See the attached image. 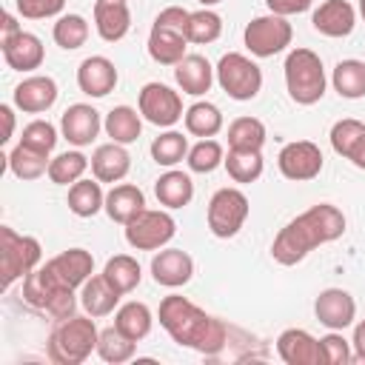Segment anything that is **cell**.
I'll return each mask as SVG.
<instances>
[{"label": "cell", "instance_id": "obj_16", "mask_svg": "<svg viewBox=\"0 0 365 365\" xmlns=\"http://www.w3.org/2000/svg\"><path fill=\"white\" fill-rule=\"evenodd\" d=\"M100 128H103L100 111H97L94 106H88V103H74V106H68V108L63 111V117H60V131H63V137H66L71 145H77V148L91 145V143L97 140Z\"/></svg>", "mask_w": 365, "mask_h": 365}, {"label": "cell", "instance_id": "obj_7", "mask_svg": "<svg viewBox=\"0 0 365 365\" xmlns=\"http://www.w3.org/2000/svg\"><path fill=\"white\" fill-rule=\"evenodd\" d=\"M43 259V248L34 237L17 234L9 225H0V274L3 291H9L17 279H26Z\"/></svg>", "mask_w": 365, "mask_h": 365}, {"label": "cell", "instance_id": "obj_26", "mask_svg": "<svg viewBox=\"0 0 365 365\" xmlns=\"http://www.w3.org/2000/svg\"><path fill=\"white\" fill-rule=\"evenodd\" d=\"M120 291L103 277V274H91L86 282H83V288H80V305H83V311L88 314V317H108L114 308H117V302H120Z\"/></svg>", "mask_w": 365, "mask_h": 365}, {"label": "cell", "instance_id": "obj_14", "mask_svg": "<svg viewBox=\"0 0 365 365\" xmlns=\"http://www.w3.org/2000/svg\"><path fill=\"white\" fill-rule=\"evenodd\" d=\"M314 314L328 331H345L356 319V302L345 288H325L314 299Z\"/></svg>", "mask_w": 365, "mask_h": 365}, {"label": "cell", "instance_id": "obj_29", "mask_svg": "<svg viewBox=\"0 0 365 365\" xmlns=\"http://www.w3.org/2000/svg\"><path fill=\"white\" fill-rule=\"evenodd\" d=\"M151 325H154L151 308H148L145 302H137V299L120 305L117 314H114V328L123 331V334H125L128 339H134V342L145 339V336L151 334Z\"/></svg>", "mask_w": 365, "mask_h": 365}, {"label": "cell", "instance_id": "obj_3", "mask_svg": "<svg viewBox=\"0 0 365 365\" xmlns=\"http://www.w3.org/2000/svg\"><path fill=\"white\" fill-rule=\"evenodd\" d=\"M97 339H100V331L94 325V317H68V319H60L51 334H48V359L54 365H80L91 356V351H97Z\"/></svg>", "mask_w": 365, "mask_h": 365}, {"label": "cell", "instance_id": "obj_47", "mask_svg": "<svg viewBox=\"0 0 365 365\" xmlns=\"http://www.w3.org/2000/svg\"><path fill=\"white\" fill-rule=\"evenodd\" d=\"M14 6L26 20H46L57 17L66 9V0H14Z\"/></svg>", "mask_w": 365, "mask_h": 365}, {"label": "cell", "instance_id": "obj_17", "mask_svg": "<svg viewBox=\"0 0 365 365\" xmlns=\"http://www.w3.org/2000/svg\"><path fill=\"white\" fill-rule=\"evenodd\" d=\"M151 277L163 288H180L194 277V259L182 248H160L151 257Z\"/></svg>", "mask_w": 365, "mask_h": 365}, {"label": "cell", "instance_id": "obj_42", "mask_svg": "<svg viewBox=\"0 0 365 365\" xmlns=\"http://www.w3.org/2000/svg\"><path fill=\"white\" fill-rule=\"evenodd\" d=\"M188 137H182L180 131H163L160 137L151 140V157L157 165L174 168L177 163H182L188 157Z\"/></svg>", "mask_w": 365, "mask_h": 365}, {"label": "cell", "instance_id": "obj_12", "mask_svg": "<svg viewBox=\"0 0 365 365\" xmlns=\"http://www.w3.org/2000/svg\"><path fill=\"white\" fill-rule=\"evenodd\" d=\"M140 114L143 120H148L151 125H160V128H171L177 120H182V97L180 91H174L171 86L165 83H145L140 88Z\"/></svg>", "mask_w": 365, "mask_h": 365}, {"label": "cell", "instance_id": "obj_6", "mask_svg": "<svg viewBox=\"0 0 365 365\" xmlns=\"http://www.w3.org/2000/svg\"><path fill=\"white\" fill-rule=\"evenodd\" d=\"M188 11L182 6H168L154 17L151 34H148V57L160 66H177L188 51L185 37Z\"/></svg>", "mask_w": 365, "mask_h": 365}, {"label": "cell", "instance_id": "obj_8", "mask_svg": "<svg viewBox=\"0 0 365 365\" xmlns=\"http://www.w3.org/2000/svg\"><path fill=\"white\" fill-rule=\"evenodd\" d=\"M214 74H217L220 88L231 100H237V103L254 100L259 94V88H262V68L251 57H245L240 51L222 54L220 63H217V68H214Z\"/></svg>", "mask_w": 365, "mask_h": 365}, {"label": "cell", "instance_id": "obj_50", "mask_svg": "<svg viewBox=\"0 0 365 365\" xmlns=\"http://www.w3.org/2000/svg\"><path fill=\"white\" fill-rule=\"evenodd\" d=\"M20 31H23V29L17 26L14 14H11V11H6V14H3V23H0V46H3V43H9L11 37H17Z\"/></svg>", "mask_w": 365, "mask_h": 365}, {"label": "cell", "instance_id": "obj_21", "mask_svg": "<svg viewBox=\"0 0 365 365\" xmlns=\"http://www.w3.org/2000/svg\"><path fill=\"white\" fill-rule=\"evenodd\" d=\"M46 268H48L63 285H68V288L77 291V288H83V282L94 274V257H91V251H86V248H68V251L51 257V259L46 262Z\"/></svg>", "mask_w": 365, "mask_h": 365}, {"label": "cell", "instance_id": "obj_49", "mask_svg": "<svg viewBox=\"0 0 365 365\" xmlns=\"http://www.w3.org/2000/svg\"><path fill=\"white\" fill-rule=\"evenodd\" d=\"M351 348H354V362H365V319L354 325Z\"/></svg>", "mask_w": 365, "mask_h": 365}, {"label": "cell", "instance_id": "obj_11", "mask_svg": "<svg viewBox=\"0 0 365 365\" xmlns=\"http://www.w3.org/2000/svg\"><path fill=\"white\" fill-rule=\"evenodd\" d=\"M174 234H177L174 217L160 208H143L134 220L125 222V242L137 251H157L168 245Z\"/></svg>", "mask_w": 365, "mask_h": 365}, {"label": "cell", "instance_id": "obj_27", "mask_svg": "<svg viewBox=\"0 0 365 365\" xmlns=\"http://www.w3.org/2000/svg\"><path fill=\"white\" fill-rule=\"evenodd\" d=\"M143 208H145V194L134 182H117L106 194V214L114 222H120V225H125L128 220H134Z\"/></svg>", "mask_w": 365, "mask_h": 365}, {"label": "cell", "instance_id": "obj_9", "mask_svg": "<svg viewBox=\"0 0 365 365\" xmlns=\"http://www.w3.org/2000/svg\"><path fill=\"white\" fill-rule=\"evenodd\" d=\"M248 197L240 188H217L208 200V231L220 240H231L240 234V228L248 220Z\"/></svg>", "mask_w": 365, "mask_h": 365}, {"label": "cell", "instance_id": "obj_10", "mask_svg": "<svg viewBox=\"0 0 365 365\" xmlns=\"http://www.w3.org/2000/svg\"><path fill=\"white\" fill-rule=\"evenodd\" d=\"M291 37H294V29L288 23V17L282 14H259L254 17L245 31H242V40H245V48L254 54V57H274L279 51H285L291 46Z\"/></svg>", "mask_w": 365, "mask_h": 365}, {"label": "cell", "instance_id": "obj_22", "mask_svg": "<svg viewBox=\"0 0 365 365\" xmlns=\"http://www.w3.org/2000/svg\"><path fill=\"white\" fill-rule=\"evenodd\" d=\"M174 80H177V86H180L182 94L202 97L205 91H211L217 74H214V66L202 54H185L174 66Z\"/></svg>", "mask_w": 365, "mask_h": 365}, {"label": "cell", "instance_id": "obj_52", "mask_svg": "<svg viewBox=\"0 0 365 365\" xmlns=\"http://www.w3.org/2000/svg\"><path fill=\"white\" fill-rule=\"evenodd\" d=\"M348 160H351L356 168H362V171H365V137L354 145V151H351V157H348Z\"/></svg>", "mask_w": 365, "mask_h": 365}, {"label": "cell", "instance_id": "obj_5", "mask_svg": "<svg viewBox=\"0 0 365 365\" xmlns=\"http://www.w3.org/2000/svg\"><path fill=\"white\" fill-rule=\"evenodd\" d=\"M23 302L40 314H48L51 319H68L77 311V297L74 288L63 285L46 265H37L26 279H23Z\"/></svg>", "mask_w": 365, "mask_h": 365}, {"label": "cell", "instance_id": "obj_34", "mask_svg": "<svg viewBox=\"0 0 365 365\" xmlns=\"http://www.w3.org/2000/svg\"><path fill=\"white\" fill-rule=\"evenodd\" d=\"M265 145V123L257 117H237L228 125V148L237 151H262Z\"/></svg>", "mask_w": 365, "mask_h": 365}, {"label": "cell", "instance_id": "obj_32", "mask_svg": "<svg viewBox=\"0 0 365 365\" xmlns=\"http://www.w3.org/2000/svg\"><path fill=\"white\" fill-rule=\"evenodd\" d=\"M106 134L114 140V143H134L143 131V114H137V108L131 106H114L108 114H106V123H103Z\"/></svg>", "mask_w": 365, "mask_h": 365}, {"label": "cell", "instance_id": "obj_53", "mask_svg": "<svg viewBox=\"0 0 365 365\" xmlns=\"http://www.w3.org/2000/svg\"><path fill=\"white\" fill-rule=\"evenodd\" d=\"M197 3H200V6H202V9H211V6H217V3H220V0H197Z\"/></svg>", "mask_w": 365, "mask_h": 365}, {"label": "cell", "instance_id": "obj_46", "mask_svg": "<svg viewBox=\"0 0 365 365\" xmlns=\"http://www.w3.org/2000/svg\"><path fill=\"white\" fill-rule=\"evenodd\" d=\"M319 348H322V362L325 365H348V362H354V348L342 336V331H328L325 336H319Z\"/></svg>", "mask_w": 365, "mask_h": 365}, {"label": "cell", "instance_id": "obj_43", "mask_svg": "<svg viewBox=\"0 0 365 365\" xmlns=\"http://www.w3.org/2000/svg\"><path fill=\"white\" fill-rule=\"evenodd\" d=\"M222 160H225V151H222V145L217 143V140H200L197 145H191L188 148V157H185V163H188V168L194 171V174H211L214 168H220L222 165Z\"/></svg>", "mask_w": 365, "mask_h": 365}, {"label": "cell", "instance_id": "obj_48", "mask_svg": "<svg viewBox=\"0 0 365 365\" xmlns=\"http://www.w3.org/2000/svg\"><path fill=\"white\" fill-rule=\"evenodd\" d=\"M268 11L271 14H282V17H291V14H302L314 6V0H265Z\"/></svg>", "mask_w": 365, "mask_h": 365}, {"label": "cell", "instance_id": "obj_31", "mask_svg": "<svg viewBox=\"0 0 365 365\" xmlns=\"http://www.w3.org/2000/svg\"><path fill=\"white\" fill-rule=\"evenodd\" d=\"M106 208V194L100 180H77L74 185H68V211L74 217H94L97 211Z\"/></svg>", "mask_w": 365, "mask_h": 365}, {"label": "cell", "instance_id": "obj_45", "mask_svg": "<svg viewBox=\"0 0 365 365\" xmlns=\"http://www.w3.org/2000/svg\"><path fill=\"white\" fill-rule=\"evenodd\" d=\"M20 143L40 151V154H51L54 145H57V128L48 123V120H31L23 134H20Z\"/></svg>", "mask_w": 365, "mask_h": 365}, {"label": "cell", "instance_id": "obj_33", "mask_svg": "<svg viewBox=\"0 0 365 365\" xmlns=\"http://www.w3.org/2000/svg\"><path fill=\"white\" fill-rule=\"evenodd\" d=\"M334 91L345 100L365 97V63L362 60H339L331 74Z\"/></svg>", "mask_w": 365, "mask_h": 365}, {"label": "cell", "instance_id": "obj_38", "mask_svg": "<svg viewBox=\"0 0 365 365\" xmlns=\"http://www.w3.org/2000/svg\"><path fill=\"white\" fill-rule=\"evenodd\" d=\"M222 165H225L228 177H231L234 182H242V185L259 180V177H262V168H265L262 151H237V148H228Z\"/></svg>", "mask_w": 365, "mask_h": 365}, {"label": "cell", "instance_id": "obj_4", "mask_svg": "<svg viewBox=\"0 0 365 365\" xmlns=\"http://www.w3.org/2000/svg\"><path fill=\"white\" fill-rule=\"evenodd\" d=\"M285 88H288V97L297 103V106H314L325 97V66H322V57L311 48H291L288 57H285Z\"/></svg>", "mask_w": 365, "mask_h": 365}, {"label": "cell", "instance_id": "obj_28", "mask_svg": "<svg viewBox=\"0 0 365 365\" xmlns=\"http://www.w3.org/2000/svg\"><path fill=\"white\" fill-rule=\"evenodd\" d=\"M154 194H157L160 205H165V208H185L191 202V197H194V182H191V177L185 171L168 168L154 182Z\"/></svg>", "mask_w": 365, "mask_h": 365}, {"label": "cell", "instance_id": "obj_54", "mask_svg": "<svg viewBox=\"0 0 365 365\" xmlns=\"http://www.w3.org/2000/svg\"><path fill=\"white\" fill-rule=\"evenodd\" d=\"M359 14H362V20H365V0H359Z\"/></svg>", "mask_w": 365, "mask_h": 365}, {"label": "cell", "instance_id": "obj_30", "mask_svg": "<svg viewBox=\"0 0 365 365\" xmlns=\"http://www.w3.org/2000/svg\"><path fill=\"white\" fill-rule=\"evenodd\" d=\"M182 120H185V131L191 137H200V140L217 137L222 131V111L208 100H200V103L188 106Z\"/></svg>", "mask_w": 365, "mask_h": 365}, {"label": "cell", "instance_id": "obj_23", "mask_svg": "<svg viewBox=\"0 0 365 365\" xmlns=\"http://www.w3.org/2000/svg\"><path fill=\"white\" fill-rule=\"evenodd\" d=\"M94 29L106 43H117L131 29V9L125 0H94Z\"/></svg>", "mask_w": 365, "mask_h": 365}, {"label": "cell", "instance_id": "obj_37", "mask_svg": "<svg viewBox=\"0 0 365 365\" xmlns=\"http://www.w3.org/2000/svg\"><path fill=\"white\" fill-rule=\"evenodd\" d=\"M91 160L83 151H63L48 163V180L54 185H74L77 180H83V174L88 171Z\"/></svg>", "mask_w": 365, "mask_h": 365}, {"label": "cell", "instance_id": "obj_44", "mask_svg": "<svg viewBox=\"0 0 365 365\" xmlns=\"http://www.w3.org/2000/svg\"><path fill=\"white\" fill-rule=\"evenodd\" d=\"M331 148L339 154V157H351V151H354V145L365 137V123H359V120H354V117H345V120H336L334 125H331Z\"/></svg>", "mask_w": 365, "mask_h": 365}, {"label": "cell", "instance_id": "obj_35", "mask_svg": "<svg viewBox=\"0 0 365 365\" xmlns=\"http://www.w3.org/2000/svg\"><path fill=\"white\" fill-rule=\"evenodd\" d=\"M9 171L17 177V180H40L46 171H48V154H40L23 143H17L11 151H9Z\"/></svg>", "mask_w": 365, "mask_h": 365}, {"label": "cell", "instance_id": "obj_40", "mask_svg": "<svg viewBox=\"0 0 365 365\" xmlns=\"http://www.w3.org/2000/svg\"><path fill=\"white\" fill-rule=\"evenodd\" d=\"M222 34V17L211 9H200V11H188V23H185V37L188 43L197 46H208Z\"/></svg>", "mask_w": 365, "mask_h": 365}, {"label": "cell", "instance_id": "obj_13", "mask_svg": "<svg viewBox=\"0 0 365 365\" xmlns=\"http://www.w3.org/2000/svg\"><path fill=\"white\" fill-rule=\"evenodd\" d=\"M277 165H279V174L285 180L308 182V180L319 177V171L325 165V157H322V151H319L317 143H311V140H294V143H285L279 148Z\"/></svg>", "mask_w": 365, "mask_h": 365}, {"label": "cell", "instance_id": "obj_2", "mask_svg": "<svg viewBox=\"0 0 365 365\" xmlns=\"http://www.w3.org/2000/svg\"><path fill=\"white\" fill-rule=\"evenodd\" d=\"M160 325L165 328V334L182 345V348H194L200 354H220L228 342V328L222 319L205 314L200 305H194L188 297L182 294H168L160 302Z\"/></svg>", "mask_w": 365, "mask_h": 365}, {"label": "cell", "instance_id": "obj_15", "mask_svg": "<svg viewBox=\"0 0 365 365\" xmlns=\"http://www.w3.org/2000/svg\"><path fill=\"white\" fill-rule=\"evenodd\" d=\"M57 83L48 74H31L23 83L14 86L11 103L23 111V114H43L57 103Z\"/></svg>", "mask_w": 365, "mask_h": 365}, {"label": "cell", "instance_id": "obj_41", "mask_svg": "<svg viewBox=\"0 0 365 365\" xmlns=\"http://www.w3.org/2000/svg\"><path fill=\"white\" fill-rule=\"evenodd\" d=\"M51 37L63 51H74L88 40V20L83 14H60L51 29Z\"/></svg>", "mask_w": 365, "mask_h": 365}, {"label": "cell", "instance_id": "obj_20", "mask_svg": "<svg viewBox=\"0 0 365 365\" xmlns=\"http://www.w3.org/2000/svg\"><path fill=\"white\" fill-rule=\"evenodd\" d=\"M120 74L114 68V63L103 54H91L80 63L77 68V86L86 97H106L108 91H114Z\"/></svg>", "mask_w": 365, "mask_h": 365}, {"label": "cell", "instance_id": "obj_36", "mask_svg": "<svg viewBox=\"0 0 365 365\" xmlns=\"http://www.w3.org/2000/svg\"><path fill=\"white\" fill-rule=\"evenodd\" d=\"M103 277H106L120 294H131V291L140 285V279H143V268H140V262H137L131 254H114V257L106 262Z\"/></svg>", "mask_w": 365, "mask_h": 365}, {"label": "cell", "instance_id": "obj_24", "mask_svg": "<svg viewBox=\"0 0 365 365\" xmlns=\"http://www.w3.org/2000/svg\"><path fill=\"white\" fill-rule=\"evenodd\" d=\"M3 51V60L9 68L14 71H34L43 66L46 60V48H43V40L31 31H20L17 37H11L9 43L0 46Z\"/></svg>", "mask_w": 365, "mask_h": 365}, {"label": "cell", "instance_id": "obj_25", "mask_svg": "<svg viewBox=\"0 0 365 365\" xmlns=\"http://www.w3.org/2000/svg\"><path fill=\"white\" fill-rule=\"evenodd\" d=\"M128 168H131V157H128V151H125L123 143H114V140L111 143H103L91 154V174L100 182H111L114 185V182L125 180Z\"/></svg>", "mask_w": 365, "mask_h": 365}, {"label": "cell", "instance_id": "obj_18", "mask_svg": "<svg viewBox=\"0 0 365 365\" xmlns=\"http://www.w3.org/2000/svg\"><path fill=\"white\" fill-rule=\"evenodd\" d=\"M277 354L285 365H319L322 362L319 339L311 336L305 328H285L277 336Z\"/></svg>", "mask_w": 365, "mask_h": 365}, {"label": "cell", "instance_id": "obj_51", "mask_svg": "<svg viewBox=\"0 0 365 365\" xmlns=\"http://www.w3.org/2000/svg\"><path fill=\"white\" fill-rule=\"evenodd\" d=\"M0 117H3V137H0V143H9L14 137V111H11V106H0Z\"/></svg>", "mask_w": 365, "mask_h": 365}, {"label": "cell", "instance_id": "obj_19", "mask_svg": "<svg viewBox=\"0 0 365 365\" xmlns=\"http://www.w3.org/2000/svg\"><path fill=\"white\" fill-rule=\"evenodd\" d=\"M311 26L322 37H348L356 26V9L348 0H325L314 9Z\"/></svg>", "mask_w": 365, "mask_h": 365}, {"label": "cell", "instance_id": "obj_39", "mask_svg": "<svg viewBox=\"0 0 365 365\" xmlns=\"http://www.w3.org/2000/svg\"><path fill=\"white\" fill-rule=\"evenodd\" d=\"M97 354L103 362H111V365H123L128 359H134L137 354V342L128 339L123 331H117L114 325L100 331V339H97Z\"/></svg>", "mask_w": 365, "mask_h": 365}, {"label": "cell", "instance_id": "obj_1", "mask_svg": "<svg viewBox=\"0 0 365 365\" xmlns=\"http://www.w3.org/2000/svg\"><path fill=\"white\" fill-rule=\"evenodd\" d=\"M342 234H345V214L331 202H317L299 217H294L285 228H279L271 245V257L279 265H297L314 248L334 242Z\"/></svg>", "mask_w": 365, "mask_h": 365}]
</instances>
